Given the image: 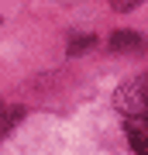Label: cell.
Here are the masks:
<instances>
[{"label":"cell","instance_id":"2","mask_svg":"<svg viewBox=\"0 0 148 155\" xmlns=\"http://www.w3.org/2000/svg\"><path fill=\"white\" fill-rule=\"evenodd\" d=\"M124 131L131 138V148L138 155H148V114H127L124 117Z\"/></svg>","mask_w":148,"mask_h":155},{"label":"cell","instance_id":"3","mask_svg":"<svg viewBox=\"0 0 148 155\" xmlns=\"http://www.w3.org/2000/svg\"><path fill=\"white\" fill-rule=\"evenodd\" d=\"M141 45V38H138L134 31H114V38H110V48L124 52V48H138Z\"/></svg>","mask_w":148,"mask_h":155},{"label":"cell","instance_id":"1","mask_svg":"<svg viewBox=\"0 0 148 155\" xmlns=\"http://www.w3.org/2000/svg\"><path fill=\"white\" fill-rule=\"evenodd\" d=\"M114 104L124 117L127 114H148V76H134L127 83H121Z\"/></svg>","mask_w":148,"mask_h":155},{"label":"cell","instance_id":"4","mask_svg":"<svg viewBox=\"0 0 148 155\" xmlns=\"http://www.w3.org/2000/svg\"><path fill=\"white\" fill-rule=\"evenodd\" d=\"M14 124H17V110H11L7 104H0V134H7Z\"/></svg>","mask_w":148,"mask_h":155},{"label":"cell","instance_id":"5","mask_svg":"<svg viewBox=\"0 0 148 155\" xmlns=\"http://www.w3.org/2000/svg\"><path fill=\"white\" fill-rule=\"evenodd\" d=\"M114 4V11H131V7H138L141 0H110Z\"/></svg>","mask_w":148,"mask_h":155}]
</instances>
